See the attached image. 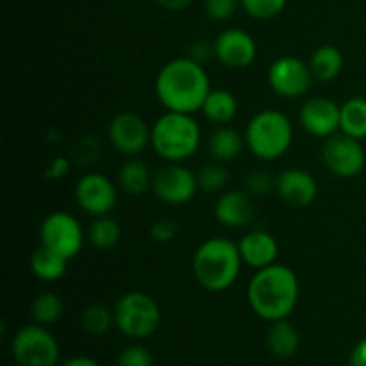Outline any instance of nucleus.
<instances>
[{
    "label": "nucleus",
    "instance_id": "21",
    "mask_svg": "<svg viewBox=\"0 0 366 366\" xmlns=\"http://www.w3.org/2000/svg\"><path fill=\"white\" fill-rule=\"evenodd\" d=\"M200 111L213 124L227 125L238 114V100L227 89H211Z\"/></svg>",
    "mask_w": 366,
    "mask_h": 366
},
{
    "label": "nucleus",
    "instance_id": "32",
    "mask_svg": "<svg viewBox=\"0 0 366 366\" xmlns=\"http://www.w3.org/2000/svg\"><path fill=\"white\" fill-rule=\"evenodd\" d=\"M152 354L139 345H131L120 352L117 366H152Z\"/></svg>",
    "mask_w": 366,
    "mask_h": 366
},
{
    "label": "nucleus",
    "instance_id": "8",
    "mask_svg": "<svg viewBox=\"0 0 366 366\" xmlns=\"http://www.w3.org/2000/svg\"><path fill=\"white\" fill-rule=\"evenodd\" d=\"M39 242L43 247L70 261L81 252L84 245V232L74 214L66 211H54L41 222Z\"/></svg>",
    "mask_w": 366,
    "mask_h": 366
},
{
    "label": "nucleus",
    "instance_id": "18",
    "mask_svg": "<svg viewBox=\"0 0 366 366\" xmlns=\"http://www.w3.org/2000/svg\"><path fill=\"white\" fill-rule=\"evenodd\" d=\"M239 254H242L243 264L254 268V270H261L270 264L277 263L279 256V245L277 239L263 229H256L250 231L239 239L238 243Z\"/></svg>",
    "mask_w": 366,
    "mask_h": 366
},
{
    "label": "nucleus",
    "instance_id": "38",
    "mask_svg": "<svg viewBox=\"0 0 366 366\" xmlns=\"http://www.w3.org/2000/svg\"><path fill=\"white\" fill-rule=\"evenodd\" d=\"M154 2L159 7H163V9L177 13V11H184L186 7L192 6L193 0H154Z\"/></svg>",
    "mask_w": 366,
    "mask_h": 366
},
{
    "label": "nucleus",
    "instance_id": "34",
    "mask_svg": "<svg viewBox=\"0 0 366 366\" xmlns=\"http://www.w3.org/2000/svg\"><path fill=\"white\" fill-rule=\"evenodd\" d=\"M179 227L174 220H168V218H163V220H157L150 225V238L156 243H170L177 238Z\"/></svg>",
    "mask_w": 366,
    "mask_h": 366
},
{
    "label": "nucleus",
    "instance_id": "22",
    "mask_svg": "<svg viewBox=\"0 0 366 366\" xmlns=\"http://www.w3.org/2000/svg\"><path fill=\"white\" fill-rule=\"evenodd\" d=\"M310 68L313 71L315 81L331 82L342 74L343 54L338 46L324 45L313 52L310 59Z\"/></svg>",
    "mask_w": 366,
    "mask_h": 366
},
{
    "label": "nucleus",
    "instance_id": "13",
    "mask_svg": "<svg viewBox=\"0 0 366 366\" xmlns=\"http://www.w3.org/2000/svg\"><path fill=\"white\" fill-rule=\"evenodd\" d=\"M107 138L118 152L136 157L150 143V127L139 114L122 111L109 122Z\"/></svg>",
    "mask_w": 366,
    "mask_h": 366
},
{
    "label": "nucleus",
    "instance_id": "30",
    "mask_svg": "<svg viewBox=\"0 0 366 366\" xmlns=\"http://www.w3.org/2000/svg\"><path fill=\"white\" fill-rule=\"evenodd\" d=\"M239 4L254 20H272L286 9L288 0H239Z\"/></svg>",
    "mask_w": 366,
    "mask_h": 366
},
{
    "label": "nucleus",
    "instance_id": "35",
    "mask_svg": "<svg viewBox=\"0 0 366 366\" xmlns=\"http://www.w3.org/2000/svg\"><path fill=\"white\" fill-rule=\"evenodd\" d=\"M211 56H214L213 45L206 41H195L192 46H189V56L192 59L199 61V63H204V61L209 59Z\"/></svg>",
    "mask_w": 366,
    "mask_h": 366
},
{
    "label": "nucleus",
    "instance_id": "6",
    "mask_svg": "<svg viewBox=\"0 0 366 366\" xmlns=\"http://www.w3.org/2000/svg\"><path fill=\"white\" fill-rule=\"evenodd\" d=\"M114 325L129 338H149L159 329L161 310L147 293L129 292L114 306Z\"/></svg>",
    "mask_w": 366,
    "mask_h": 366
},
{
    "label": "nucleus",
    "instance_id": "29",
    "mask_svg": "<svg viewBox=\"0 0 366 366\" xmlns=\"http://www.w3.org/2000/svg\"><path fill=\"white\" fill-rule=\"evenodd\" d=\"M197 181H199V188L204 189L206 193H218L227 186L229 172L220 161H213V163L204 164L197 174Z\"/></svg>",
    "mask_w": 366,
    "mask_h": 366
},
{
    "label": "nucleus",
    "instance_id": "31",
    "mask_svg": "<svg viewBox=\"0 0 366 366\" xmlns=\"http://www.w3.org/2000/svg\"><path fill=\"white\" fill-rule=\"evenodd\" d=\"M239 6V0H204V11L214 21L231 20Z\"/></svg>",
    "mask_w": 366,
    "mask_h": 366
},
{
    "label": "nucleus",
    "instance_id": "4",
    "mask_svg": "<svg viewBox=\"0 0 366 366\" xmlns=\"http://www.w3.org/2000/svg\"><path fill=\"white\" fill-rule=\"evenodd\" d=\"M150 145L161 159L182 163L200 147V125L193 114L167 111L150 127Z\"/></svg>",
    "mask_w": 366,
    "mask_h": 366
},
{
    "label": "nucleus",
    "instance_id": "39",
    "mask_svg": "<svg viewBox=\"0 0 366 366\" xmlns=\"http://www.w3.org/2000/svg\"><path fill=\"white\" fill-rule=\"evenodd\" d=\"M61 366H99L95 360H92V357H86V356H75L71 357V360L64 361Z\"/></svg>",
    "mask_w": 366,
    "mask_h": 366
},
{
    "label": "nucleus",
    "instance_id": "14",
    "mask_svg": "<svg viewBox=\"0 0 366 366\" xmlns=\"http://www.w3.org/2000/svg\"><path fill=\"white\" fill-rule=\"evenodd\" d=\"M218 63L231 70H243L256 61V39L243 29H225L213 43Z\"/></svg>",
    "mask_w": 366,
    "mask_h": 366
},
{
    "label": "nucleus",
    "instance_id": "33",
    "mask_svg": "<svg viewBox=\"0 0 366 366\" xmlns=\"http://www.w3.org/2000/svg\"><path fill=\"white\" fill-rule=\"evenodd\" d=\"M247 192L252 197H267L272 188H275V181L263 170H256L249 174L245 181Z\"/></svg>",
    "mask_w": 366,
    "mask_h": 366
},
{
    "label": "nucleus",
    "instance_id": "36",
    "mask_svg": "<svg viewBox=\"0 0 366 366\" xmlns=\"http://www.w3.org/2000/svg\"><path fill=\"white\" fill-rule=\"evenodd\" d=\"M68 170H70V164H68V161L64 159V157H57V159H54L52 163L46 167L45 177L61 179L68 174Z\"/></svg>",
    "mask_w": 366,
    "mask_h": 366
},
{
    "label": "nucleus",
    "instance_id": "11",
    "mask_svg": "<svg viewBox=\"0 0 366 366\" xmlns=\"http://www.w3.org/2000/svg\"><path fill=\"white\" fill-rule=\"evenodd\" d=\"M152 189L157 199L170 206H182L192 202L199 189L197 174L181 163H168L154 174Z\"/></svg>",
    "mask_w": 366,
    "mask_h": 366
},
{
    "label": "nucleus",
    "instance_id": "25",
    "mask_svg": "<svg viewBox=\"0 0 366 366\" xmlns=\"http://www.w3.org/2000/svg\"><path fill=\"white\" fill-rule=\"evenodd\" d=\"M340 131L356 139L366 138V99L352 97L345 100L340 114Z\"/></svg>",
    "mask_w": 366,
    "mask_h": 366
},
{
    "label": "nucleus",
    "instance_id": "20",
    "mask_svg": "<svg viewBox=\"0 0 366 366\" xmlns=\"http://www.w3.org/2000/svg\"><path fill=\"white\" fill-rule=\"evenodd\" d=\"M245 136L239 134L234 127L222 125L207 139V150L214 161L227 163L239 157L243 147H245Z\"/></svg>",
    "mask_w": 366,
    "mask_h": 366
},
{
    "label": "nucleus",
    "instance_id": "23",
    "mask_svg": "<svg viewBox=\"0 0 366 366\" xmlns=\"http://www.w3.org/2000/svg\"><path fill=\"white\" fill-rule=\"evenodd\" d=\"M152 179L154 175L150 174L147 163L138 157H129V161L122 164L120 175H118L122 189L132 197L143 195L147 189L152 188Z\"/></svg>",
    "mask_w": 366,
    "mask_h": 366
},
{
    "label": "nucleus",
    "instance_id": "26",
    "mask_svg": "<svg viewBox=\"0 0 366 366\" xmlns=\"http://www.w3.org/2000/svg\"><path fill=\"white\" fill-rule=\"evenodd\" d=\"M122 238V227L118 220L106 214V217H97L93 224L89 225L88 239L95 249L107 250L113 249Z\"/></svg>",
    "mask_w": 366,
    "mask_h": 366
},
{
    "label": "nucleus",
    "instance_id": "3",
    "mask_svg": "<svg viewBox=\"0 0 366 366\" xmlns=\"http://www.w3.org/2000/svg\"><path fill=\"white\" fill-rule=\"evenodd\" d=\"M242 264L238 243L217 236L200 243L193 254L192 267L197 282L207 292L218 293L229 290L238 281Z\"/></svg>",
    "mask_w": 366,
    "mask_h": 366
},
{
    "label": "nucleus",
    "instance_id": "5",
    "mask_svg": "<svg viewBox=\"0 0 366 366\" xmlns=\"http://www.w3.org/2000/svg\"><path fill=\"white\" fill-rule=\"evenodd\" d=\"M293 125L279 109H263L254 114L245 129L247 149L261 161H277L290 150Z\"/></svg>",
    "mask_w": 366,
    "mask_h": 366
},
{
    "label": "nucleus",
    "instance_id": "37",
    "mask_svg": "<svg viewBox=\"0 0 366 366\" xmlns=\"http://www.w3.org/2000/svg\"><path fill=\"white\" fill-rule=\"evenodd\" d=\"M349 366H366V338L356 343V347L350 352Z\"/></svg>",
    "mask_w": 366,
    "mask_h": 366
},
{
    "label": "nucleus",
    "instance_id": "17",
    "mask_svg": "<svg viewBox=\"0 0 366 366\" xmlns=\"http://www.w3.org/2000/svg\"><path fill=\"white\" fill-rule=\"evenodd\" d=\"M214 218L229 229H242L254 220L252 195L243 189L224 192L214 202Z\"/></svg>",
    "mask_w": 366,
    "mask_h": 366
},
{
    "label": "nucleus",
    "instance_id": "10",
    "mask_svg": "<svg viewBox=\"0 0 366 366\" xmlns=\"http://www.w3.org/2000/svg\"><path fill=\"white\" fill-rule=\"evenodd\" d=\"M322 161L331 174L349 179L365 170L366 154L361 139L340 132L325 139L322 147Z\"/></svg>",
    "mask_w": 366,
    "mask_h": 366
},
{
    "label": "nucleus",
    "instance_id": "19",
    "mask_svg": "<svg viewBox=\"0 0 366 366\" xmlns=\"http://www.w3.org/2000/svg\"><path fill=\"white\" fill-rule=\"evenodd\" d=\"M267 345L275 357L288 360L295 356L300 349V335L293 324H290L288 318L277 322H270V327L267 332Z\"/></svg>",
    "mask_w": 366,
    "mask_h": 366
},
{
    "label": "nucleus",
    "instance_id": "2",
    "mask_svg": "<svg viewBox=\"0 0 366 366\" xmlns=\"http://www.w3.org/2000/svg\"><path fill=\"white\" fill-rule=\"evenodd\" d=\"M254 313L267 322L285 320L297 307L300 282L295 272L286 264L274 263L256 270L247 288Z\"/></svg>",
    "mask_w": 366,
    "mask_h": 366
},
{
    "label": "nucleus",
    "instance_id": "27",
    "mask_svg": "<svg viewBox=\"0 0 366 366\" xmlns=\"http://www.w3.org/2000/svg\"><path fill=\"white\" fill-rule=\"evenodd\" d=\"M64 313V304L61 297L54 292H43L32 300L31 315L36 324L39 325H52L61 320Z\"/></svg>",
    "mask_w": 366,
    "mask_h": 366
},
{
    "label": "nucleus",
    "instance_id": "9",
    "mask_svg": "<svg viewBox=\"0 0 366 366\" xmlns=\"http://www.w3.org/2000/svg\"><path fill=\"white\" fill-rule=\"evenodd\" d=\"M267 79L272 92L290 100L306 95L315 81L310 63H304L302 59L293 56L275 59L268 68Z\"/></svg>",
    "mask_w": 366,
    "mask_h": 366
},
{
    "label": "nucleus",
    "instance_id": "28",
    "mask_svg": "<svg viewBox=\"0 0 366 366\" xmlns=\"http://www.w3.org/2000/svg\"><path fill=\"white\" fill-rule=\"evenodd\" d=\"M114 324V311L102 304L88 306L81 315V327L92 336H104Z\"/></svg>",
    "mask_w": 366,
    "mask_h": 366
},
{
    "label": "nucleus",
    "instance_id": "12",
    "mask_svg": "<svg viewBox=\"0 0 366 366\" xmlns=\"http://www.w3.org/2000/svg\"><path fill=\"white\" fill-rule=\"evenodd\" d=\"M75 200L84 213L92 217H106L117 206V188L113 181L99 172L82 175L75 184Z\"/></svg>",
    "mask_w": 366,
    "mask_h": 366
},
{
    "label": "nucleus",
    "instance_id": "7",
    "mask_svg": "<svg viewBox=\"0 0 366 366\" xmlns=\"http://www.w3.org/2000/svg\"><path fill=\"white\" fill-rule=\"evenodd\" d=\"M11 352L20 366H57L59 345L45 325H25L14 335Z\"/></svg>",
    "mask_w": 366,
    "mask_h": 366
},
{
    "label": "nucleus",
    "instance_id": "24",
    "mask_svg": "<svg viewBox=\"0 0 366 366\" xmlns=\"http://www.w3.org/2000/svg\"><path fill=\"white\" fill-rule=\"evenodd\" d=\"M68 259L39 245L31 256V270L39 281H59L66 274Z\"/></svg>",
    "mask_w": 366,
    "mask_h": 366
},
{
    "label": "nucleus",
    "instance_id": "16",
    "mask_svg": "<svg viewBox=\"0 0 366 366\" xmlns=\"http://www.w3.org/2000/svg\"><path fill=\"white\" fill-rule=\"evenodd\" d=\"M275 192L282 202L293 207H307L317 200V179L300 168H286L275 179Z\"/></svg>",
    "mask_w": 366,
    "mask_h": 366
},
{
    "label": "nucleus",
    "instance_id": "15",
    "mask_svg": "<svg viewBox=\"0 0 366 366\" xmlns=\"http://www.w3.org/2000/svg\"><path fill=\"white\" fill-rule=\"evenodd\" d=\"M340 114L342 106L325 97H313L306 100L300 109L299 120L306 132L317 138H325L340 131Z\"/></svg>",
    "mask_w": 366,
    "mask_h": 366
},
{
    "label": "nucleus",
    "instance_id": "1",
    "mask_svg": "<svg viewBox=\"0 0 366 366\" xmlns=\"http://www.w3.org/2000/svg\"><path fill=\"white\" fill-rule=\"evenodd\" d=\"M211 82L202 63L192 57L168 61L156 77V95L167 111L193 114L202 109Z\"/></svg>",
    "mask_w": 366,
    "mask_h": 366
}]
</instances>
